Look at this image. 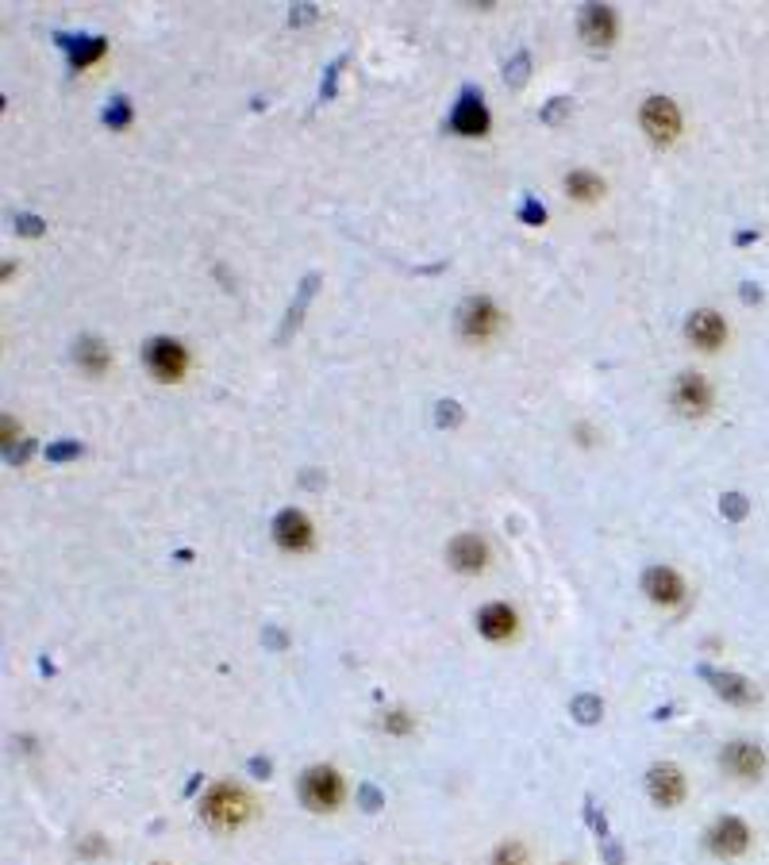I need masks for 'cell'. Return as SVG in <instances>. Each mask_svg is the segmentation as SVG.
Masks as SVG:
<instances>
[{
  "label": "cell",
  "mask_w": 769,
  "mask_h": 865,
  "mask_svg": "<svg viewBox=\"0 0 769 865\" xmlns=\"http://www.w3.org/2000/svg\"><path fill=\"white\" fill-rule=\"evenodd\" d=\"M581 35L593 47H608L616 39V12L608 4H585L581 8Z\"/></svg>",
  "instance_id": "4fadbf2b"
},
{
  "label": "cell",
  "mask_w": 769,
  "mask_h": 865,
  "mask_svg": "<svg viewBox=\"0 0 769 865\" xmlns=\"http://www.w3.org/2000/svg\"><path fill=\"white\" fill-rule=\"evenodd\" d=\"M273 543L281 546V550H289V554L308 550L312 546V523H308V516L297 512V508H285L281 516L273 519Z\"/></svg>",
  "instance_id": "30bf717a"
},
{
  "label": "cell",
  "mask_w": 769,
  "mask_h": 865,
  "mask_svg": "<svg viewBox=\"0 0 769 865\" xmlns=\"http://www.w3.org/2000/svg\"><path fill=\"white\" fill-rule=\"evenodd\" d=\"M746 846H750V827H746L739 816H723L712 823V831H708V850H712L716 858H739V854H746Z\"/></svg>",
  "instance_id": "52a82bcc"
},
{
  "label": "cell",
  "mask_w": 769,
  "mask_h": 865,
  "mask_svg": "<svg viewBox=\"0 0 769 865\" xmlns=\"http://www.w3.org/2000/svg\"><path fill=\"white\" fill-rule=\"evenodd\" d=\"M493 865H527V850H523V842H500L497 854H493Z\"/></svg>",
  "instance_id": "603a6c76"
},
{
  "label": "cell",
  "mask_w": 769,
  "mask_h": 865,
  "mask_svg": "<svg viewBox=\"0 0 769 865\" xmlns=\"http://www.w3.org/2000/svg\"><path fill=\"white\" fill-rule=\"evenodd\" d=\"M570 712L577 723H596L600 712H604V704H600V696H577L570 704Z\"/></svg>",
  "instance_id": "7402d4cb"
},
{
  "label": "cell",
  "mask_w": 769,
  "mask_h": 865,
  "mask_svg": "<svg viewBox=\"0 0 769 865\" xmlns=\"http://www.w3.org/2000/svg\"><path fill=\"white\" fill-rule=\"evenodd\" d=\"M104 124H108V127H116V131H120V127L131 124V108H127V100H124V97H116V100H112V104H108V108H104Z\"/></svg>",
  "instance_id": "d4e9b609"
},
{
  "label": "cell",
  "mask_w": 769,
  "mask_h": 865,
  "mask_svg": "<svg viewBox=\"0 0 769 865\" xmlns=\"http://www.w3.org/2000/svg\"><path fill=\"white\" fill-rule=\"evenodd\" d=\"M312 20H316V8H312V4H300V8H293V12H289V24H293V27L312 24Z\"/></svg>",
  "instance_id": "d6a6232c"
},
{
  "label": "cell",
  "mask_w": 769,
  "mask_h": 865,
  "mask_svg": "<svg viewBox=\"0 0 769 865\" xmlns=\"http://www.w3.org/2000/svg\"><path fill=\"white\" fill-rule=\"evenodd\" d=\"M497 323H500V312L489 297H470L458 308V331H462L466 339H473V343L489 339V335L497 331Z\"/></svg>",
  "instance_id": "277c9868"
},
{
  "label": "cell",
  "mask_w": 769,
  "mask_h": 865,
  "mask_svg": "<svg viewBox=\"0 0 769 865\" xmlns=\"http://www.w3.org/2000/svg\"><path fill=\"white\" fill-rule=\"evenodd\" d=\"M673 408L681 416H704L712 408V385L700 373H681L673 381Z\"/></svg>",
  "instance_id": "ba28073f"
},
{
  "label": "cell",
  "mask_w": 769,
  "mask_h": 865,
  "mask_svg": "<svg viewBox=\"0 0 769 865\" xmlns=\"http://www.w3.org/2000/svg\"><path fill=\"white\" fill-rule=\"evenodd\" d=\"M250 769H254V777H270V762H258V758H254Z\"/></svg>",
  "instance_id": "e575fe53"
},
{
  "label": "cell",
  "mask_w": 769,
  "mask_h": 865,
  "mask_svg": "<svg viewBox=\"0 0 769 865\" xmlns=\"http://www.w3.org/2000/svg\"><path fill=\"white\" fill-rule=\"evenodd\" d=\"M58 43L70 50V66H74V70L93 66L100 54H104V39H97V35H77V39H70V35H58Z\"/></svg>",
  "instance_id": "e0dca14e"
},
{
  "label": "cell",
  "mask_w": 769,
  "mask_h": 865,
  "mask_svg": "<svg viewBox=\"0 0 769 865\" xmlns=\"http://www.w3.org/2000/svg\"><path fill=\"white\" fill-rule=\"evenodd\" d=\"M643 127L646 135L654 139V143H673L677 139V131H681V112H677V104L670 97H650L643 104Z\"/></svg>",
  "instance_id": "8992f818"
},
{
  "label": "cell",
  "mask_w": 769,
  "mask_h": 865,
  "mask_svg": "<svg viewBox=\"0 0 769 865\" xmlns=\"http://www.w3.org/2000/svg\"><path fill=\"white\" fill-rule=\"evenodd\" d=\"M566 193L577 200H596L604 193V181L589 170H573L570 177H566Z\"/></svg>",
  "instance_id": "44dd1931"
},
{
  "label": "cell",
  "mask_w": 769,
  "mask_h": 865,
  "mask_svg": "<svg viewBox=\"0 0 769 865\" xmlns=\"http://www.w3.org/2000/svg\"><path fill=\"white\" fill-rule=\"evenodd\" d=\"M720 512L727 519H735V523H739V519L746 516V496L743 493H727V496H723V504H720Z\"/></svg>",
  "instance_id": "83f0119b"
},
{
  "label": "cell",
  "mask_w": 769,
  "mask_h": 865,
  "mask_svg": "<svg viewBox=\"0 0 769 865\" xmlns=\"http://www.w3.org/2000/svg\"><path fill=\"white\" fill-rule=\"evenodd\" d=\"M154 865H166V862H154Z\"/></svg>",
  "instance_id": "d590c367"
},
{
  "label": "cell",
  "mask_w": 769,
  "mask_h": 865,
  "mask_svg": "<svg viewBox=\"0 0 769 865\" xmlns=\"http://www.w3.org/2000/svg\"><path fill=\"white\" fill-rule=\"evenodd\" d=\"M447 558L458 573H481L485 562H489V546L481 543L477 535H458V539L447 546Z\"/></svg>",
  "instance_id": "9a60e30c"
},
{
  "label": "cell",
  "mask_w": 769,
  "mask_h": 865,
  "mask_svg": "<svg viewBox=\"0 0 769 865\" xmlns=\"http://www.w3.org/2000/svg\"><path fill=\"white\" fill-rule=\"evenodd\" d=\"M247 816H250V796L239 785H231V781L212 785L208 796L200 800V819L212 831H235V827L247 823Z\"/></svg>",
  "instance_id": "6da1fadb"
},
{
  "label": "cell",
  "mask_w": 769,
  "mask_h": 865,
  "mask_svg": "<svg viewBox=\"0 0 769 865\" xmlns=\"http://www.w3.org/2000/svg\"><path fill=\"white\" fill-rule=\"evenodd\" d=\"M720 762L731 777H739V781H754V777H762V769H766V750H762L758 742L735 739V742L723 746Z\"/></svg>",
  "instance_id": "5b68a950"
},
{
  "label": "cell",
  "mask_w": 769,
  "mask_h": 865,
  "mask_svg": "<svg viewBox=\"0 0 769 865\" xmlns=\"http://www.w3.org/2000/svg\"><path fill=\"white\" fill-rule=\"evenodd\" d=\"M646 792H650V800H654L658 808H677V804L685 800V777H681V769L670 766V762L654 766L646 773Z\"/></svg>",
  "instance_id": "9c48e42d"
},
{
  "label": "cell",
  "mask_w": 769,
  "mask_h": 865,
  "mask_svg": "<svg viewBox=\"0 0 769 865\" xmlns=\"http://www.w3.org/2000/svg\"><path fill=\"white\" fill-rule=\"evenodd\" d=\"M435 423H439V427H458V423H462V408H458L454 400H443V404L435 408Z\"/></svg>",
  "instance_id": "4316f807"
},
{
  "label": "cell",
  "mask_w": 769,
  "mask_h": 865,
  "mask_svg": "<svg viewBox=\"0 0 769 865\" xmlns=\"http://www.w3.org/2000/svg\"><path fill=\"white\" fill-rule=\"evenodd\" d=\"M450 131H458V135H485L489 131V108L481 104V93H473V89L462 93L454 116H450Z\"/></svg>",
  "instance_id": "7c38bea8"
},
{
  "label": "cell",
  "mask_w": 769,
  "mask_h": 865,
  "mask_svg": "<svg viewBox=\"0 0 769 865\" xmlns=\"http://www.w3.org/2000/svg\"><path fill=\"white\" fill-rule=\"evenodd\" d=\"M566 116H570V97H558V100H550V104H546L543 108V120L550 127H558L562 124V120H566Z\"/></svg>",
  "instance_id": "484cf974"
},
{
  "label": "cell",
  "mask_w": 769,
  "mask_h": 865,
  "mask_svg": "<svg viewBox=\"0 0 769 865\" xmlns=\"http://www.w3.org/2000/svg\"><path fill=\"white\" fill-rule=\"evenodd\" d=\"M520 220L523 223H546V208L535 197H527V200H523V208H520Z\"/></svg>",
  "instance_id": "4dcf8cb0"
},
{
  "label": "cell",
  "mask_w": 769,
  "mask_h": 865,
  "mask_svg": "<svg viewBox=\"0 0 769 865\" xmlns=\"http://www.w3.org/2000/svg\"><path fill=\"white\" fill-rule=\"evenodd\" d=\"M66 458H81V446H77V443H54V446H47V462H66Z\"/></svg>",
  "instance_id": "f546056e"
},
{
  "label": "cell",
  "mask_w": 769,
  "mask_h": 865,
  "mask_svg": "<svg viewBox=\"0 0 769 865\" xmlns=\"http://www.w3.org/2000/svg\"><path fill=\"white\" fill-rule=\"evenodd\" d=\"M362 808H366V812H377V808H381V796H377V789H370V785L362 789Z\"/></svg>",
  "instance_id": "836d02e7"
},
{
  "label": "cell",
  "mask_w": 769,
  "mask_h": 865,
  "mask_svg": "<svg viewBox=\"0 0 769 865\" xmlns=\"http://www.w3.org/2000/svg\"><path fill=\"white\" fill-rule=\"evenodd\" d=\"M74 358H77V366L85 373H104L108 370V362H112V354H108V346L100 343V339H93V335H85V339H77L74 346Z\"/></svg>",
  "instance_id": "ac0fdd59"
},
{
  "label": "cell",
  "mask_w": 769,
  "mask_h": 865,
  "mask_svg": "<svg viewBox=\"0 0 769 865\" xmlns=\"http://www.w3.org/2000/svg\"><path fill=\"white\" fill-rule=\"evenodd\" d=\"M643 589L646 596L654 600V604H662V608H670V604H681L685 600V581L673 573L670 566H650L643 573Z\"/></svg>",
  "instance_id": "8fae6325"
},
{
  "label": "cell",
  "mask_w": 769,
  "mask_h": 865,
  "mask_svg": "<svg viewBox=\"0 0 769 865\" xmlns=\"http://www.w3.org/2000/svg\"><path fill=\"white\" fill-rule=\"evenodd\" d=\"M300 800L308 812H335L343 804V777L331 766H312L300 777Z\"/></svg>",
  "instance_id": "7a4b0ae2"
},
{
  "label": "cell",
  "mask_w": 769,
  "mask_h": 865,
  "mask_svg": "<svg viewBox=\"0 0 769 865\" xmlns=\"http://www.w3.org/2000/svg\"><path fill=\"white\" fill-rule=\"evenodd\" d=\"M685 335H689L700 350H716V346L727 339V323H723V316H716V312L700 308V312H693L689 323H685Z\"/></svg>",
  "instance_id": "5bb4252c"
},
{
  "label": "cell",
  "mask_w": 769,
  "mask_h": 865,
  "mask_svg": "<svg viewBox=\"0 0 769 865\" xmlns=\"http://www.w3.org/2000/svg\"><path fill=\"white\" fill-rule=\"evenodd\" d=\"M712 689L720 692L723 700H731V704H750L754 700L750 681L739 677V673H712Z\"/></svg>",
  "instance_id": "d6986e66"
},
{
  "label": "cell",
  "mask_w": 769,
  "mask_h": 865,
  "mask_svg": "<svg viewBox=\"0 0 769 865\" xmlns=\"http://www.w3.org/2000/svg\"><path fill=\"white\" fill-rule=\"evenodd\" d=\"M143 358H147V370L158 381H177L185 373V366H189V354H185V346L177 343V339H150Z\"/></svg>",
  "instance_id": "3957f363"
},
{
  "label": "cell",
  "mask_w": 769,
  "mask_h": 865,
  "mask_svg": "<svg viewBox=\"0 0 769 865\" xmlns=\"http://www.w3.org/2000/svg\"><path fill=\"white\" fill-rule=\"evenodd\" d=\"M316 281H320V277H316V273H308V277H304V281H300V293H297V300H293V308H289V316H285V323H281V343H285V339H289V331H297L300 316H304V308H308V300H312V293H316Z\"/></svg>",
  "instance_id": "ffe728a7"
},
{
  "label": "cell",
  "mask_w": 769,
  "mask_h": 865,
  "mask_svg": "<svg viewBox=\"0 0 769 865\" xmlns=\"http://www.w3.org/2000/svg\"><path fill=\"white\" fill-rule=\"evenodd\" d=\"M477 631L485 635V639H508L512 631H516V612L508 608V604H485L481 612H477Z\"/></svg>",
  "instance_id": "2e32d148"
},
{
  "label": "cell",
  "mask_w": 769,
  "mask_h": 865,
  "mask_svg": "<svg viewBox=\"0 0 769 865\" xmlns=\"http://www.w3.org/2000/svg\"><path fill=\"white\" fill-rule=\"evenodd\" d=\"M16 231H20V235H43V220L31 216V212H20V216H16Z\"/></svg>",
  "instance_id": "1f68e13d"
},
{
  "label": "cell",
  "mask_w": 769,
  "mask_h": 865,
  "mask_svg": "<svg viewBox=\"0 0 769 865\" xmlns=\"http://www.w3.org/2000/svg\"><path fill=\"white\" fill-rule=\"evenodd\" d=\"M527 74H531V58H527V50H520V54L504 66V81H508V85H523Z\"/></svg>",
  "instance_id": "cb8c5ba5"
},
{
  "label": "cell",
  "mask_w": 769,
  "mask_h": 865,
  "mask_svg": "<svg viewBox=\"0 0 769 865\" xmlns=\"http://www.w3.org/2000/svg\"><path fill=\"white\" fill-rule=\"evenodd\" d=\"M381 727L389 731V735H404V731H412V719L404 716V712H385V719H381Z\"/></svg>",
  "instance_id": "f1b7e54d"
}]
</instances>
